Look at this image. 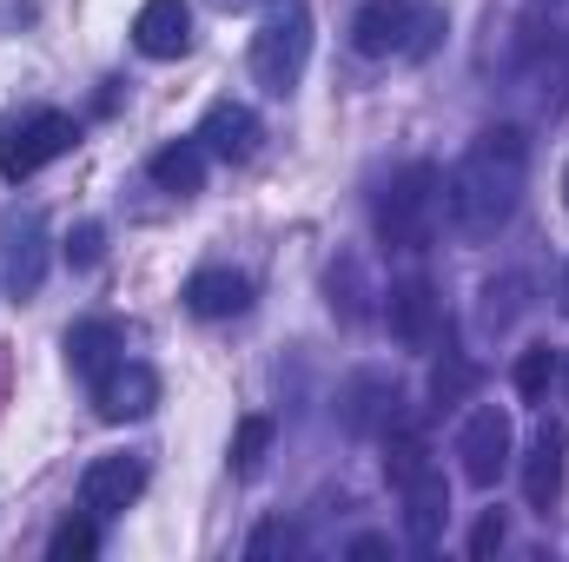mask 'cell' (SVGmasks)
<instances>
[{"label":"cell","instance_id":"obj_22","mask_svg":"<svg viewBox=\"0 0 569 562\" xmlns=\"http://www.w3.org/2000/svg\"><path fill=\"white\" fill-rule=\"evenodd\" d=\"M557 378H563V358H557L550 344H530V351L517 358V371H510V384H517V398H523V404H543Z\"/></svg>","mask_w":569,"mask_h":562},{"label":"cell","instance_id":"obj_24","mask_svg":"<svg viewBox=\"0 0 569 562\" xmlns=\"http://www.w3.org/2000/svg\"><path fill=\"white\" fill-rule=\"evenodd\" d=\"M272 450V418H239L232 430V476H259Z\"/></svg>","mask_w":569,"mask_h":562},{"label":"cell","instance_id":"obj_20","mask_svg":"<svg viewBox=\"0 0 569 562\" xmlns=\"http://www.w3.org/2000/svg\"><path fill=\"white\" fill-rule=\"evenodd\" d=\"M530 291H537V279H530V272H503V279L483 284V331H490V338H503V331H510V324L537 304Z\"/></svg>","mask_w":569,"mask_h":562},{"label":"cell","instance_id":"obj_30","mask_svg":"<svg viewBox=\"0 0 569 562\" xmlns=\"http://www.w3.org/2000/svg\"><path fill=\"white\" fill-rule=\"evenodd\" d=\"M557 304L569 311V265H563V284H557Z\"/></svg>","mask_w":569,"mask_h":562},{"label":"cell","instance_id":"obj_8","mask_svg":"<svg viewBox=\"0 0 569 562\" xmlns=\"http://www.w3.org/2000/svg\"><path fill=\"white\" fill-rule=\"evenodd\" d=\"M140 490H146V456H93L80 470V510H93L100 523L120 516V510H133Z\"/></svg>","mask_w":569,"mask_h":562},{"label":"cell","instance_id":"obj_12","mask_svg":"<svg viewBox=\"0 0 569 562\" xmlns=\"http://www.w3.org/2000/svg\"><path fill=\"white\" fill-rule=\"evenodd\" d=\"M563 470H569V430L563 423H543V430L530 436V456H523V503H530L537 516L557 510V496H563Z\"/></svg>","mask_w":569,"mask_h":562},{"label":"cell","instance_id":"obj_9","mask_svg":"<svg viewBox=\"0 0 569 562\" xmlns=\"http://www.w3.org/2000/svg\"><path fill=\"white\" fill-rule=\"evenodd\" d=\"M152 404H159V371L152 364H113V371H100L93 378V411L100 423H140L152 418Z\"/></svg>","mask_w":569,"mask_h":562},{"label":"cell","instance_id":"obj_2","mask_svg":"<svg viewBox=\"0 0 569 562\" xmlns=\"http://www.w3.org/2000/svg\"><path fill=\"white\" fill-rule=\"evenodd\" d=\"M437 205H443V179H437V165H430V159L398 165V172L385 179L378 205H371V219H378V245H391V252H425L430 232H437Z\"/></svg>","mask_w":569,"mask_h":562},{"label":"cell","instance_id":"obj_18","mask_svg":"<svg viewBox=\"0 0 569 562\" xmlns=\"http://www.w3.org/2000/svg\"><path fill=\"white\" fill-rule=\"evenodd\" d=\"M437 463H430V430L418 418H391L385 423V476H391V490H405V483H418L430 476Z\"/></svg>","mask_w":569,"mask_h":562},{"label":"cell","instance_id":"obj_31","mask_svg":"<svg viewBox=\"0 0 569 562\" xmlns=\"http://www.w3.org/2000/svg\"><path fill=\"white\" fill-rule=\"evenodd\" d=\"M563 199H569V165H563Z\"/></svg>","mask_w":569,"mask_h":562},{"label":"cell","instance_id":"obj_5","mask_svg":"<svg viewBox=\"0 0 569 562\" xmlns=\"http://www.w3.org/2000/svg\"><path fill=\"white\" fill-rule=\"evenodd\" d=\"M60 152H73V120L53 107H33L20 120H0V172L7 179H33L40 165H53Z\"/></svg>","mask_w":569,"mask_h":562},{"label":"cell","instance_id":"obj_14","mask_svg":"<svg viewBox=\"0 0 569 562\" xmlns=\"http://www.w3.org/2000/svg\"><path fill=\"white\" fill-rule=\"evenodd\" d=\"M246 304H252V279H246V272H232V265H199V272L186 279V311H192V318H206V324L239 318Z\"/></svg>","mask_w":569,"mask_h":562},{"label":"cell","instance_id":"obj_1","mask_svg":"<svg viewBox=\"0 0 569 562\" xmlns=\"http://www.w3.org/2000/svg\"><path fill=\"white\" fill-rule=\"evenodd\" d=\"M523 179H530V140L523 127H483L463 145V159L443 172V219L463 245H490L517 205H523Z\"/></svg>","mask_w":569,"mask_h":562},{"label":"cell","instance_id":"obj_19","mask_svg":"<svg viewBox=\"0 0 569 562\" xmlns=\"http://www.w3.org/2000/svg\"><path fill=\"white\" fill-rule=\"evenodd\" d=\"M152 185L172 192V199H192V192L206 185V140L192 133V140L159 145V152H152Z\"/></svg>","mask_w":569,"mask_h":562},{"label":"cell","instance_id":"obj_7","mask_svg":"<svg viewBox=\"0 0 569 562\" xmlns=\"http://www.w3.org/2000/svg\"><path fill=\"white\" fill-rule=\"evenodd\" d=\"M510 443H517V430H510V411H503V404H483V411H470V418H463V430H457L463 483H477V490H497V476L510 470Z\"/></svg>","mask_w":569,"mask_h":562},{"label":"cell","instance_id":"obj_29","mask_svg":"<svg viewBox=\"0 0 569 562\" xmlns=\"http://www.w3.org/2000/svg\"><path fill=\"white\" fill-rule=\"evenodd\" d=\"M351 562H378V556H391V543L385 536H351V550H345Z\"/></svg>","mask_w":569,"mask_h":562},{"label":"cell","instance_id":"obj_11","mask_svg":"<svg viewBox=\"0 0 569 562\" xmlns=\"http://www.w3.org/2000/svg\"><path fill=\"white\" fill-rule=\"evenodd\" d=\"M385 318H391V338L405 344V351H425L430 338H437V324H443V298H437V284L430 279H398L385 291Z\"/></svg>","mask_w":569,"mask_h":562},{"label":"cell","instance_id":"obj_3","mask_svg":"<svg viewBox=\"0 0 569 562\" xmlns=\"http://www.w3.org/2000/svg\"><path fill=\"white\" fill-rule=\"evenodd\" d=\"M443 33V7H418V0H365L351 13V47L365 60H425Z\"/></svg>","mask_w":569,"mask_h":562},{"label":"cell","instance_id":"obj_23","mask_svg":"<svg viewBox=\"0 0 569 562\" xmlns=\"http://www.w3.org/2000/svg\"><path fill=\"white\" fill-rule=\"evenodd\" d=\"M47 556H53V562H87V556H100V516H93V510L67 516V523L47 536Z\"/></svg>","mask_w":569,"mask_h":562},{"label":"cell","instance_id":"obj_28","mask_svg":"<svg viewBox=\"0 0 569 562\" xmlns=\"http://www.w3.org/2000/svg\"><path fill=\"white\" fill-rule=\"evenodd\" d=\"M100 245H107V232H100V225H80V232L67 239V259L87 272V265H100Z\"/></svg>","mask_w":569,"mask_h":562},{"label":"cell","instance_id":"obj_16","mask_svg":"<svg viewBox=\"0 0 569 562\" xmlns=\"http://www.w3.org/2000/svg\"><path fill=\"white\" fill-rule=\"evenodd\" d=\"M405 496V536H411V550H437L443 543V523H450V483L430 470V476H418V483H405L398 490Z\"/></svg>","mask_w":569,"mask_h":562},{"label":"cell","instance_id":"obj_4","mask_svg":"<svg viewBox=\"0 0 569 562\" xmlns=\"http://www.w3.org/2000/svg\"><path fill=\"white\" fill-rule=\"evenodd\" d=\"M305 60H311V13L305 7H284L252 33V80L266 93H291L305 80Z\"/></svg>","mask_w":569,"mask_h":562},{"label":"cell","instance_id":"obj_25","mask_svg":"<svg viewBox=\"0 0 569 562\" xmlns=\"http://www.w3.org/2000/svg\"><path fill=\"white\" fill-rule=\"evenodd\" d=\"M331 311H338L345 324L365 318V272H358V259H338V265H331Z\"/></svg>","mask_w":569,"mask_h":562},{"label":"cell","instance_id":"obj_17","mask_svg":"<svg viewBox=\"0 0 569 562\" xmlns=\"http://www.w3.org/2000/svg\"><path fill=\"white\" fill-rule=\"evenodd\" d=\"M199 140H206V152H219V159H252L259 140H266V127H259V113H252V107L219 100V107H206Z\"/></svg>","mask_w":569,"mask_h":562},{"label":"cell","instance_id":"obj_27","mask_svg":"<svg viewBox=\"0 0 569 562\" xmlns=\"http://www.w3.org/2000/svg\"><path fill=\"white\" fill-rule=\"evenodd\" d=\"M503 536H510L503 510H483V516H477V530H470V556H477V562L497 556V550H503Z\"/></svg>","mask_w":569,"mask_h":562},{"label":"cell","instance_id":"obj_26","mask_svg":"<svg viewBox=\"0 0 569 562\" xmlns=\"http://www.w3.org/2000/svg\"><path fill=\"white\" fill-rule=\"evenodd\" d=\"M291 550H298V530H291L284 516L259 523V530L246 536V556H252V562H266V556H291Z\"/></svg>","mask_w":569,"mask_h":562},{"label":"cell","instance_id":"obj_13","mask_svg":"<svg viewBox=\"0 0 569 562\" xmlns=\"http://www.w3.org/2000/svg\"><path fill=\"white\" fill-rule=\"evenodd\" d=\"M133 47L146 60H179L192 47V7L186 0H146L133 13Z\"/></svg>","mask_w":569,"mask_h":562},{"label":"cell","instance_id":"obj_10","mask_svg":"<svg viewBox=\"0 0 569 562\" xmlns=\"http://www.w3.org/2000/svg\"><path fill=\"white\" fill-rule=\"evenodd\" d=\"M398 404H405L398 378H385V371H358V378L338 391V423H345L351 436H385V423L405 418Z\"/></svg>","mask_w":569,"mask_h":562},{"label":"cell","instance_id":"obj_32","mask_svg":"<svg viewBox=\"0 0 569 562\" xmlns=\"http://www.w3.org/2000/svg\"><path fill=\"white\" fill-rule=\"evenodd\" d=\"M563 391H569V358H563Z\"/></svg>","mask_w":569,"mask_h":562},{"label":"cell","instance_id":"obj_21","mask_svg":"<svg viewBox=\"0 0 569 562\" xmlns=\"http://www.w3.org/2000/svg\"><path fill=\"white\" fill-rule=\"evenodd\" d=\"M477 378H483V371H477L463 351H443V358L430 364V411H457V404L477 391Z\"/></svg>","mask_w":569,"mask_h":562},{"label":"cell","instance_id":"obj_15","mask_svg":"<svg viewBox=\"0 0 569 562\" xmlns=\"http://www.w3.org/2000/svg\"><path fill=\"white\" fill-rule=\"evenodd\" d=\"M127 358V324L120 318H80L73 331H67V364L93 384L100 371H113Z\"/></svg>","mask_w":569,"mask_h":562},{"label":"cell","instance_id":"obj_6","mask_svg":"<svg viewBox=\"0 0 569 562\" xmlns=\"http://www.w3.org/2000/svg\"><path fill=\"white\" fill-rule=\"evenodd\" d=\"M47 284V219L33 205H13L0 219V291L20 304Z\"/></svg>","mask_w":569,"mask_h":562}]
</instances>
